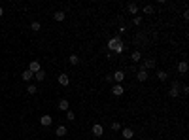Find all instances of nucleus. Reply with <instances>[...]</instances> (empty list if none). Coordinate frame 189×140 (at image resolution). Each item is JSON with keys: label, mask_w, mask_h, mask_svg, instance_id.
Masks as SVG:
<instances>
[{"label": "nucleus", "mask_w": 189, "mask_h": 140, "mask_svg": "<svg viewBox=\"0 0 189 140\" xmlns=\"http://www.w3.org/2000/svg\"><path fill=\"white\" fill-rule=\"evenodd\" d=\"M2 15H4V10H2V6H0V17H2Z\"/></svg>", "instance_id": "nucleus-28"}, {"label": "nucleus", "mask_w": 189, "mask_h": 140, "mask_svg": "<svg viewBox=\"0 0 189 140\" xmlns=\"http://www.w3.org/2000/svg\"><path fill=\"white\" fill-rule=\"evenodd\" d=\"M112 131H119V129H121V121H112Z\"/></svg>", "instance_id": "nucleus-24"}, {"label": "nucleus", "mask_w": 189, "mask_h": 140, "mask_svg": "<svg viewBox=\"0 0 189 140\" xmlns=\"http://www.w3.org/2000/svg\"><path fill=\"white\" fill-rule=\"evenodd\" d=\"M64 134H66V127H64V125H59L57 127V136H64Z\"/></svg>", "instance_id": "nucleus-20"}, {"label": "nucleus", "mask_w": 189, "mask_h": 140, "mask_svg": "<svg viewBox=\"0 0 189 140\" xmlns=\"http://www.w3.org/2000/svg\"><path fill=\"white\" fill-rule=\"evenodd\" d=\"M34 78H36V82H44V79H46V72H44V70L36 72V74H34Z\"/></svg>", "instance_id": "nucleus-17"}, {"label": "nucleus", "mask_w": 189, "mask_h": 140, "mask_svg": "<svg viewBox=\"0 0 189 140\" xmlns=\"http://www.w3.org/2000/svg\"><path fill=\"white\" fill-rule=\"evenodd\" d=\"M0 49H2V47H0Z\"/></svg>", "instance_id": "nucleus-29"}, {"label": "nucleus", "mask_w": 189, "mask_h": 140, "mask_svg": "<svg viewBox=\"0 0 189 140\" xmlns=\"http://www.w3.org/2000/svg\"><path fill=\"white\" fill-rule=\"evenodd\" d=\"M40 123H42V127H49L51 123H53V119H51V115H42V117H40Z\"/></svg>", "instance_id": "nucleus-8"}, {"label": "nucleus", "mask_w": 189, "mask_h": 140, "mask_svg": "<svg viewBox=\"0 0 189 140\" xmlns=\"http://www.w3.org/2000/svg\"><path fill=\"white\" fill-rule=\"evenodd\" d=\"M91 133H93L95 136L98 138V136H102V134H104V127L100 125V123H95V125H93V129H91Z\"/></svg>", "instance_id": "nucleus-3"}, {"label": "nucleus", "mask_w": 189, "mask_h": 140, "mask_svg": "<svg viewBox=\"0 0 189 140\" xmlns=\"http://www.w3.org/2000/svg\"><path fill=\"white\" fill-rule=\"evenodd\" d=\"M132 23H134V25H140V23H142V17H140V15H136V17L132 19Z\"/></svg>", "instance_id": "nucleus-27"}, {"label": "nucleus", "mask_w": 189, "mask_h": 140, "mask_svg": "<svg viewBox=\"0 0 189 140\" xmlns=\"http://www.w3.org/2000/svg\"><path fill=\"white\" fill-rule=\"evenodd\" d=\"M167 78H168V74H167L164 70H159V72H157V79H159V82H164Z\"/></svg>", "instance_id": "nucleus-18"}, {"label": "nucleus", "mask_w": 189, "mask_h": 140, "mask_svg": "<svg viewBox=\"0 0 189 140\" xmlns=\"http://www.w3.org/2000/svg\"><path fill=\"white\" fill-rule=\"evenodd\" d=\"M36 91H38V89H36V85H29V87H27V93H29V95H34Z\"/></svg>", "instance_id": "nucleus-26"}, {"label": "nucleus", "mask_w": 189, "mask_h": 140, "mask_svg": "<svg viewBox=\"0 0 189 140\" xmlns=\"http://www.w3.org/2000/svg\"><path fill=\"white\" fill-rule=\"evenodd\" d=\"M27 70H30L32 74H36V72L42 70V65H40V61H30V65H29V68H27Z\"/></svg>", "instance_id": "nucleus-4"}, {"label": "nucleus", "mask_w": 189, "mask_h": 140, "mask_svg": "<svg viewBox=\"0 0 189 140\" xmlns=\"http://www.w3.org/2000/svg\"><path fill=\"white\" fill-rule=\"evenodd\" d=\"M40 29H42V25H40L38 21H32V23H30V30H34V32H38Z\"/></svg>", "instance_id": "nucleus-19"}, {"label": "nucleus", "mask_w": 189, "mask_h": 140, "mask_svg": "<svg viewBox=\"0 0 189 140\" xmlns=\"http://www.w3.org/2000/svg\"><path fill=\"white\" fill-rule=\"evenodd\" d=\"M127 10H129V13H132V15H136V13H138V6H136L134 2H131V4H129V6H127Z\"/></svg>", "instance_id": "nucleus-13"}, {"label": "nucleus", "mask_w": 189, "mask_h": 140, "mask_svg": "<svg viewBox=\"0 0 189 140\" xmlns=\"http://www.w3.org/2000/svg\"><path fill=\"white\" fill-rule=\"evenodd\" d=\"M176 68H178V72H180V74H187L189 66H187V63H185V61H180V63H178V66H176Z\"/></svg>", "instance_id": "nucleus-9"}, {"label": "nucleus", "mask_w": 189, "mask_h": 140, "mask_svg": "<svg viewBox=\"0 0 189 140\" xmlns=\"http://www.w3.org/2000/svg\"><path fill=\"white\" fill-rule=\"evenodd\" d=\"M112 79H114L115 83H119V85H121L123 79H125V72H123V70H115L114 74H112Z\"/></svg>", "instance_id": "nucleus-2"}, {"label": "nucleus", "mask_w": 189, "mask_h": 140, "mask_svg": "<svg viewBox=\"0 0 189 140\" xmlns=\"http://www.w3.org/2000/svg\"><path fill=\"white\" fill-rule=\"evenodd\" d=\"M64 17H66V13H64V11H55V15H53L55 21H64Z\"/></svg>", "instance_id": "nucleus-15"}, {"label": "nucleus", "mask_w": 189, "mask_h": 140, "mask_svg": "<svg viewBox=\"0 0 189 140\" xmlns=\"http://www.w3.org/2000/svg\"><path fill=\"white\" fill-rule=\"evenodd\" d=\"M108 49H110V53H123V49H125V46H123V42H121V38H112L110 42H108Z\"/></svg>", "instance_id": "nucleus-1"}, {"label": "nucleus", "mask_w": 189, "mask_h": 140, "mask_svg": "<svg viewBox=\"0 0 189 140\" xmlns=\"http://www.w3.org/2000/svg\"><path fill=\"white\" fill-rule=\"evenodd\" d=\"M131 61H132V63L140 61V51H132V53H131Z\"/></svg>", "instance_id": "nucleus-22"}, {"label": "nucleus", "mask_w": 189, "mask_h": 140, "mask_svg": "<svg viewBox=\"0 0 189 140\" xmlns=\"http://www.w3.org/2000/svg\"><path fill=\"white\" fill-rule=\"evenodd\" d=\"M21 78H23V82H30V79L34 78V74H32L30 70H25V72H23V76H21Z\"/></svg>", "instance_id": "nucleus-14"}, {"label": "nucleus", "mask_w": 189, "mask_h": 140, "mask_svg": "<svg viewBox=\"0 0 189 140\" xmlns=\"http://www.w3.org/2000/svg\"><path fill=\"white\" fill-rule=\"evenodd\" d=\"M142 11H144V13H146V15H150V13H153V6H150V4H146V6H144V8H142Z\"/></svg>", "instance_id": "nucleus-21"}, {"label": "nucleus", "mask_w": 189, "mask_h": 140, "mask_svg": "<svg viewBox=\"0 0 189 140\" xmlns=\"http://www.w3.org/2000/svg\"><path fill=\"white\" fill-rule=\"evenodd\" d=\"M59 83H61L63 87H66L68 83H70V78H68V74H61V76H59Z\"/></svg>", "instance_id": "nucleus-12"}, {"label": "nucleus", "mask_w": 189, "mask_h": 140, "mask_svg": "<svg viewBox=\"0 0 189 140\" xmlns=\"http://www.w3.org/2000/svg\"><path fill=\"white\" fill-rule=\"evenodd\" d=\"M68 63H70V65H78V63H79V57H78V55H70Z\"/></svg>", "instance_id": "nucleus-23"}, {"label": "nucleus", "mask_w": 189, "mask_h": 140, "mask_svg": "<svg viewBox=\"0 0 189 140\" xmlns=\"http://www.w3.org/2000/svg\"><path fill=\"white\" fill-rule=\"evenodd\" d=\"M142 68H144V70L155 68V61H151V59H150V61H144V66H142Z\"/></svg>", "instance_id": "nucleus-16"}, {"label": "nucleus", "mask_w": 189, "mask_h": 140, "mask_svg": "<svg viewBox=\"0 0 189 140\" xmlns=\"http://www.w3.org/2000/svg\"><path fill=\"white\" fill-rule=\"evenodd\" d=\"M136 79H138V82H148V70L140 68L138 72H136Z\"/></svg>", "instance_id": "nucleus-7"}, {"label": "nucleus", "mask_w": 189, "mask_h": 140, "mask_svg": "<svg viewBox=\"0 0 189 140\" xmlns=\"http://www.w3.org/2000/svg\"><path fill=\"white\" fill-rule=\"evenodd\" d=\"M180 89H182V87L178 85V82H174V83L170 85V91H168V95H170V97H178V95H180Z\"/></svg>", "instance_id": "nucleus-6"}, {"label": "nucleus", "mask_w": 189, "mask_h": 140, "mask_svg": "<svg viewBox=\"0 0 189 140\" xmlns=\"http://www.w3.org/2000/svg\"><path fill=\"white\" fill-rule=\"evenodd\" d=\"M66 119H68V121H74V119H76V115H74V112H72V110L66 112Z\"/></svg>", "instance_id": "nucleus-25"}, {"label": "nucleus", "mask_w": 189, "mask_h": 140, "mask_svg": "<svg viewBox=\"0 0 189 140\" xmlns=\"http://www.w3.org/2000/svg\"><path fill=\"white\" fill-rule=\"evenodd\" d=\"M132 136H134V131H132L131 127H125V129H123V138H125V140H131Z\"/></svg>", "instance_id": "nucleus-11"}, {"label": "nucleus", "mask_w": 189, "mask_h": 140, "mask_svg": "<svg viewBox=\"0 0 189 140\" xmlns=\"http://www.w3.org/2000/svg\"><path fill=\"white\" fill-rule=\"evenodd\" d=\"M57 108H59V110H63V112H68L70 104H68V101H66V98H61V101H59V104H57Z\"/></svg>", "instance_id": "nucleus-10"}, {"label": "nucleus", "mask_w": 189, "mask_h": 140, "mask_svg": "<svg viewBox=\"0 0 189 140\" xmlns=\"http://www.w3.org/2000/svg\"><path fill=\"white\" fill-rule=\"evenodd\" d=\"M123 93H125V87L119 85V83H115V85L112 87V95H115V97H121Z\"/></svg>", "instance_id": "nucleus-5"}]
</instances>
